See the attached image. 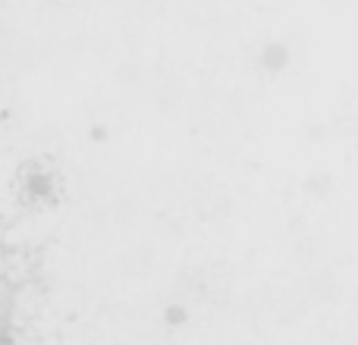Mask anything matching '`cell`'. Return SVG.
I'll return each instance as SVG.
<instances>
[{
	"instance_id": "cell-2",
	"label": "cell",
	"mask_w": 358,
	"mask_h": 345,
	"mask_svg": "<svg viewBox=\"0 0 358 345\" xmlns=\"http://www.w3.org/2000/svg\"><path fill=\"white\" fill-rule=\"evenodd\" d=\"M170 321H173V323H182V321H185V317H182V311L173 308V311H170Z\"/></svg>"
},
{
	"instance_id": "cell-1",
	"label": "cell",
	"mask_w": 358,
	"mask_h": 345,
	"mask_svg": "<svg viewBox=\"0 0 358 345\" xmlns=\"http://www.w3.org/2000/svg\"><path fill=\"white\" fill-rule=\"evenodd\" d=\"M292 60V50L286 41H267L264 47L258 50V66L264 73H283Z\"/></svg>"
}]
</instances>
